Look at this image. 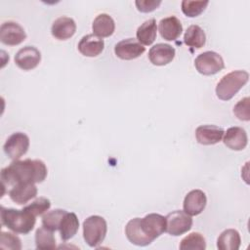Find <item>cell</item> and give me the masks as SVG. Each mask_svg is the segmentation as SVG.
<instances>
[{
    "mask_svg": "<svg viewBox=\"0 0 250 250\" xmlns=\"http://www.w3.org/2000/svg\"><path fill=\"white\" fill-rule=\"evenodd\" d=\"M47 174V167L42 160L18 159L1 170V182L3 188H13L21 183H41L46 179Z\"/></svg>",
    "mask_w": 250,
    "mask_h": 250,
    "instance_id": "6da1fadb",
    "label": "cell"
},
{
    "mask_svg": "<svg viewBox=\"0 0 250 250\" xmlns=\"http://www.w3.org/2000/svg\"><path fill=\"white\" fill-rule=\"evenodd\" d=\"M35 216L28 211L1 207V222L2 225L16 233L27 234L30 232L35 225Z\"/></svg>",
    "mask_w": 250,
    "mask_h": 250,
    "instance_id": "7a4b0ae2",
    "label": "cell"
},
{
    "mask_svg": "<svg viewBox=\"0 0 250 250\" xmlns=\"http://www.w3.org/2000/svg\"><path fill=\"white\" fill-rule=\"evenodd\" d=\"M249 73L245 70H233L222 77L216 86V95L222 101H229L248 82Z\"/></svg>",
    "mask_w": 250,
    "mask_h": 250,
    "instance_id": "3957f363",
    "label": "cell"
},
{
    "mask_svg": "<svg viewBox=\"0 0 250 250\" xmlns=\"http://www.w3.org/2000/svg\"><path fill=\"white\" fill-rule=\"evenodd\" d=\"M106 231V222L101 216L93 215L83 222V237L90 247L100 245L104 241Z\"/></svg>",
    "mask_w": 250,
    "mask_h": 250,
    "instance_id": "277c9868",
    "label": "cell"
},
{
    "mask_svg": "<svg viewBox=\"0 0 250 250\" xmlns=\"http://www.w3.org/2000/svg\"><path fill=\"white\" fill-rule=\"evenodd\" d=\"M194 66L196 70L203 75H213L225 67V62L218 53L206 51L195 58Z\"/></svg>",
    "mask_w": 250,
    "mask_h": 250,
    "instance_id": "5b68a950",
    "label": "cell"
},
{
    "mask_svg": "<svg viewBox=\"0 0 250 250\" xmlns=\"http://www.w3.org/2000/svg\"><path fill=\"white\" fill-rule=\"evenodd\" d=\"M165 231L170 235L179 236L188 232L192 226L191 217L185 211L176 210L169 213L166 217Z\"/></svg>",
    "mask_w": 250,
    "mask_h": 250,
    "instance_id": "8992f818",
    "label": "cell"
},
{
    "mask_svg": "<svg viewBox=\"0 0 250 250\" xmlns=\"http://www.w3.org/2000/svg\"><path fill=\"white\" fill-rule=\"evenodd\" d=\"M29 147V138L22 132H16L12 134L4 144V151L6 155L13 159L18 160L24 155Z\"/></svg>",
    "mask_w": 250,
    "mask_h": 250,
    "instance_id": "52a82bcc",
    "label": "cell"
},
{
    "mask_svg": "<svg viewBox=\"0 0 250 250\" xmlns=\"http://www.w3.org/2000/svg\"><path fill=\"white\" fill-rule=\"evenodd\" d=\"M26 33L23 27L16 21H8L0 26V41L8 46H16L23 42Z\"/></svg>",
    "mask_w": 250,
    "mask_h": 250,
    "instance_id": "ba28073f",
    "label": "cell"
},
{
    "mask_svg": "<svg viewBox=\"0 0 250 250\" xmlns=\"http://www.w3.org/2000/svg\"><path fill=\"white\" fill-rule=\"evenodd\" d=\"M143 231L152 240L165 232L166 219L164 216L156 213H151L140 220Z\"/></svg>",
    "mask_w": 250,
    "mask_h": 250,
    "instance_id": "9c48e42d",
    "label": "cell"
},
{
    "mask_svg": "<svg viewBox=\"0 0 250 250\" xmlns=\"http://www.w3.org/2000/svg\"><path fill=\"white\" fill-rule=\"evenodd\" d=\"M146 48L138 40L127 38L119 41L114 46L115 55L121 60H134L144 54Z\"/></svg>",
    "mask_w": 250,
    "mask_h": 250,
    "instance_id": "30bf717a",
    "label": "cell"
},
{
    "mask_svg": "<svg viewBox=\"0 0 250 250\" xmlns=\"http://www.w3.org/2000/svg\"><path fill=\"white\" fill-rule=\"evenodd\" d=\"M41 61V53L34 46H24L15 56L16 64L23 70L35 68Z\"/></svg>",
    "mask_w": 250,
    "mask_h": 250,
    "instance_id": "8fae6325",
    "label": "cell"
},
{
    "mask_svg": "<svg viewBox=\"0 0 250 250\" xmlns=\"http://www.w3.org/2000/svg\"><path fill=\"white\" fill-rule=\"evenodd\" d=\"M206 203V194L200 189H192L186 195L184 199V211L189 216L199 215L204 210Z\"/></svg>",
    "mask_w": 250,
    "mask_h": 250,
    "instance_id": "7c38bea8",
    "label": "cell"
},
{
    "mask_svg": "<svg viewBox=\"0 0 250 250\" xmlns=\"http://www.w3.org/2000/svg\"><path fill=\"white\" fill-rule=\"evenodd\" d=\"M175 48L169 44L158 43L152 46L148 52V59L154 65H165L175 58Z\"/></svg>",
    "mask_w": 250,
    "mask_h": 250,
    "instance_id": "4fadbf2b",
    "label": "cell"
},
{
    "mask_svg": "<svg viewBox=\"0 0 250 250\" xmlns=\"http://www.w3.org/2000/svg\"><path fill=\"white\" fill-rule=\"evenodd\" d=\"M223 128L216 125H200L195 130L196 141L204 146L215 145L223 139Z\"/></svg>",
    "mask_w": 250,
    "mask_h": 250,
    "instance_id": "5bb4252c",
    "label": "cell"
},
{
    "mask_svg": "<svg viewBox=\"0 0 250 250\" xmlns=\"http://www.w3.org/2000/svg\"><path fill=\"white\" fill-rule=\"evenodd\" d=\"M37 195V188L33 183H21L15 185L9 190V196L12 201L22 205Z\"/></svg>",
    "mask_w": 250,
    "mask_h": 250,
    "instance_id": "9a60e30c",
    "label": "cell"
},
{
    "mask_svg": "<svg viewBox=\"0 0 250 250\" xmlns=\"http://www.w3.org/2000/svg\"><path fill=\"white\" fill-rule=\"evenodd\" d=\"M76 23L73 19L68 17H60L52 24L51 33L58 40H66L74 35Z\"/></svg>",
    "mask_w": 250,
    "mask_h": 250,
    "instance_id": "2e32d148",
    "label": "cell"
},
{
    "mask_svg": "<svg viewBox=\"0 0 250 250\" xmlns=\"http://www.w3.org/2000/svg\"><path fill=\"white\" fill-rule=\"evenodd\" d=\"M140 220L141 218L131 219L125 227V233L131 243L138 246H146L149 245L153 240L143 231Z\"/></svg>",
    "mask_w": 250,
    "mask_h": 250,
    "instance_id": "e0dca14e",
    "label": "cell"
},
{
    "mask_svg": "<svg viewBox=\"0 0 250 250\" xmlns=\"http://www.w3.org/2000/svg\"><path fill=\"white\" fill-rule=\"evenodd\" d=\"M104 48V42L102 38L95 34H87L83 36L78 43V51L85 57H97Z\"/></svg>",
    "mask_w": 250,
    "mask_h": 250,
    "instance_id": "ac0fdd59",
    "label": "cell"
},
{
    "mask_svg": "<svg viewBox=\"0 0 250 250\" xmlns=\"http://www.w3.org/2000/svg\"><path fill=\"white\" fill-rule=\"evenodd\" d=\"M224 144L232 150H242L248 143L247 134L241 127H230L224 133Z\"/></svg>",
    "mask_w": 250,
    "mask_h": 250,
    "instance_id": "d6986e66",
    "label": "cell"
},
{
    "mask_svg": "<svg viewBox=\"0 0 250 250\" xmlns=\"http://www.w3.org/2000/svg\"><path fill=\"white\" fill-rule=\"evenodd\" d=\"M158 29L163 39L167 41H174L181 35L183 25L177 17L171 16L164 18L159 21Z\"/></svg>",
    "mask_w": 250,
    "mask_h": 250,
    "instance_id": "ffe728a7",
    "label": "cell"
},
{
    "mask_svg": "<svg viewBox=\"0 0 250 250\" xmlns=\"http://www.w3.org/2000/svg\"><path fill=\"white\" fill-rule=\"evenodd\" d=\"M93 34L100 38L108 37L113 34L115 30V23L113 19L107 14L98 15L92 24Z\"/></svg>",
    "mask_w": 250,
    "mask_h": 250,
    "instance_id": "44dd1931",
    "label": "cell"
},
{
    "mask_svg": "<svg viewBox=\"0 0 250 250\" xmlns=\"http://www.w3.org/2000/svg\"><path fill=\"white\" fill-rule=\"evenodd\" d=\"M241 244L240 234L236 229H228L224 230L217 240V247L220 250H237Z\"/></svg>",
    "mask_w": 250,
    "mask_h": 250,
    "instance_id": "7402d4cb",
    "label": "cell"
},
{
    "mask_svg": "<svg viewBox=\"0 0 250 250\" xmlns=\"http://www.w3.org/2000/svg\"><path fill=\"white\" fill-rule=\"evenodd\" d=\"M78 228L79 221L76 214L73 212H66L59 228L61 238L64 241L72 238L76 234Z\"/></svg>",
    "mask_w": 250,
    "mask_h": 250,
    "instance_id": "603a6c76",
    "label": "cell"
},
{
    "mask_svg": "<svg viewBox=\"0 0 250 250\" xmlns=\"http://www.w3.org/2000/svg\"><path fill=\"white\" fill-rule=\"evenodd\" d=\"M156 21L154 19L147 20L138 27L136 32L137 39L142 45H151L156 38Z\"/></svg>",
    "mask_w": 250,
    "mask_h": 250,
    "instance_id": "cb8c5ba5",
    "label": "cell"
},
{
    "mask_svg": "<svg viewBox=\"0 0 250 250\" xmlns=\"http://www.w3.org/2000/svg\"><path fill=\"white\" fill-rule=\"evenodd\" d=\"M184 42L189 47L200 49L205 45L206 42L205 32L197 24L189 25L185 32Z\"/></svg>",
    "mask_w": 250,
    "mask_h": 250,
    "instance_id": "d4e9b609",
    "label": "cell"
},
{
    "mask_svg": "<svg viewBox=\"0 0 250 250\" xmlns=\"http://www.w3.org/2000/svg\"><path fill=\"white\" fill-rule=\"evenodd\" d=\"M35 244L37 249H55L56 239L53 231L46 229L45 227L39 228L35 232Z\"/></svg>",
    "mask_w": 250,
    "mask_h": 250,
    "instance_id": "484cf974",
    "label": "cell"
},
{
    "mask_svg": "<svg viewBox=\"0 0 250 250\" xmlns=\"http://www.w3.org/2000/svg\"><path fill=\"white\" fill-rule=\"evenodd\" d=\"M206 241L203 235L199 232H191L181 240V250H204Z\"/></svg>",
    "mask_w": 250,
    "mask_h": 250,
    "instance_id": "4316f807",
    "label": "cell"
},
{
    "mask_svg": "<svg viewBox=\"0 0 250 250\" xmlns=\"http://www.w3.org/2000/svg\"><path fill=\"white\" fill-rule=\"evenodd\" d=\"M65 214L66 211L63 209H54L47 212L42 217V226L52 231H55L59 229L61 222Z\"/></svg>",
    "mask_w": 250,
    "mask_h": 250,
    "instance_id": "83f0119b",
    "label": "cell"
},
{
    "mask_svg": "<svg viewBox=\"0 0 250 250\" xmlns=\"http://www.w3.org/2000/svg\"><path fill=\"white\" fill-rule=\"evenodd\" d=\"M209 4L208 1H191L183 0L182 1V11L189 18H194L199 16Z\"/></svg>",
    "mask_w": 250,
    "mask_h": 250,
    "instance_id": "f1b7e54d",
    "label": "cell"
},
{
    "mask_svg": "<svg viewBox=\"0 0 250 250\" xmlns=\"http://www.w3.org/2000/svg\"><path fill=\"white\" fill-rule=\"evenodd\" d=\"M50 207H51V202L48 198L39 197V198H36L31 203H29L28 205L24 206L23 209L28 211L35 217H37V216H40V215L44 214L45 212H47Z\"/></svg>",
    "mask_w": 250,
    "mask_h": 250,
    "instance_id": "f546056e",
    "label": "cell"
},
{
    "mask_svg": "<svg viewBox=\"0 0 250 250\" xmlns=\"http://www.w3.org/2000/svg\"><path fill=\"white\" fill-rule=\"evenodd\" d=\"M0 248L1 249H12V250H21V242L18 235L12 232L1 231L0 234Z\"/></svg>",
    "mask_w": 250,
    "mask_h": 250,
    "instance_id": "4dcf8cb0",
    "label": "cell"
},
{
    "mask_svg": "<svg viewBox=\"0 0 250 250\" xmlns=\"http://www.w3.org/2000/svg\"><path fill=\"white\" fill-rule=\"evenodd\" d=\"M249 97H245L241 99L233 107L234 115L243 121H249L250 119V112H249Z\"/></svg>",
    "mask_w": 250,
    "mask_h": 250,
    "instance_id": "1f68e13d",
    "label": "cell"
},
{
    "mask_svg": "<svg viewBox=\"0 0 250 250\" xmlns=\"http://www.w3.org/2000/svg\"><path fill=\"white\" fill-rule=\"evenodd\" d=\"M137 9L142 13H149L154 11L161 4L160 0H137L135 2Z\"/></svg>",
    "mask_w": 250,
    "mask_h": 250,
    "instance_id": "d6a6232c",
    "label": "cell"
}]
</instances>
